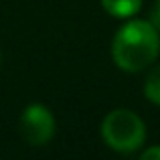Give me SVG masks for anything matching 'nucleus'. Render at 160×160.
I'll return each mask as SVG.
<instances>
[{
	"mask_svg": "<svg viewBox=\"0 0 160 160\" xmlns=\"http://www.w3.org/2000/svg\"><path fill=\"white\" fill-rule=\"evenodd\" d=\"M160 53V32L150 20H128L116 32L112 43L113 63L122 71L138 73L156 61Z\"/></svg>",
	"mask_w": 160,
	"mask_h": 160,
	"instance_id": "1",
	"label": "nucleus"
},
{
	"mask_svg": "<svg viewBox=\"0 0 160 160\" xmlns=\"http://www.w3.org/2000/svg\"><path fill=\"white\" fill-rule=\"evenodd\" d=\"M102 138L116 152L130 154L144 144L146 126L132 109H113L103 118Z\"/></svg>",
	"mask_w": 160,
	"mask_h": 160,
	"instance_id": "2",
	"label": "nucleus"
},
{
	"mask_svg": "<svg viewBox=\"0 0 160 160\" xmlns=\"http://www.w3.org/2000/svg\"><path fill=\"white\" fill-rule=\"evenodd\" d=\"M18 132L27 144L31 146H45L55 134V118L51 109L41 103L27 106L20 113Z\"/></svg>",
	"mask_w": 160,
	"mask_h": 160,
	"instance_id": "3",
	"label": "nucleus"
},
{
	"mask_svg": "<svg viewBox=\"0 0 160 160\" xmlns=\"http://www.w3.org/2000/svg\"><path fill=\"white\" fill-rule=\"evenodd\" d=\"M106 12L118 18H132L142 6V0H102Z\"/></svg>",
	"mask_w": 160,
	"mask_h": 160,
	"instance_id": "4",
	"label": "nucleus"
},
{
	"mask_svg": "<svg viewBox=\"0 0 160 160\" xmlns=\"http://www.w3.org/2000/svg\"><path fill=\"white\" fill-rule=\"evenodd\" d=\"M144 95L148 102H152L154 106H160V65H156L148 73L144 81Z\"/></svg>",
	"mask_w": 160,
	"mask_h": 160,
	"instance_id": "5",
	"label": "nucleus"
},
{
	"mask_svg": "<svg viewBox=\"0 0 160 160\" xmlns=\"http://www.w3.org/2000/svg\"><path fill=\"white\" fill-rule=\"evenodd\" d=\"M142 160H160V146H150L142 152Z\"/></svg>",
	"mask_w": 160,
	"mask_h": 160,
	"instance_id": "6",
	"label": "nucleus"
},
{
	"mask_svg": "<svg viewBox=\"0 0 160 160\" xmlns=\"http://www.w3.org/2000/svg\"><path fill=\"white\" fill-rule=\"evenodd\" d=\"M150 22H152L154 27L158 28V32H160V0H156V4H154V10H152V18H150Z\"/></svg>",
	"mask_w": 160,
	"mask_h": 160,
	"instance_id": "7",
	"label": "nucleus"
},
{
	"mask_svg": "<svg viewBox=\"0 0 160 160\" xmlns=\"http://www.w3.org/2000/svg\"><path fill=\"white\" fill-rule=\"evenodd\" d=\"M0 61H2V55H0Z\"/></svg>",
	"mask_w": 160,
	"mask_h": 160,
	"instance_id": "8",
	"label": "nucleus"
}]
</instances>
